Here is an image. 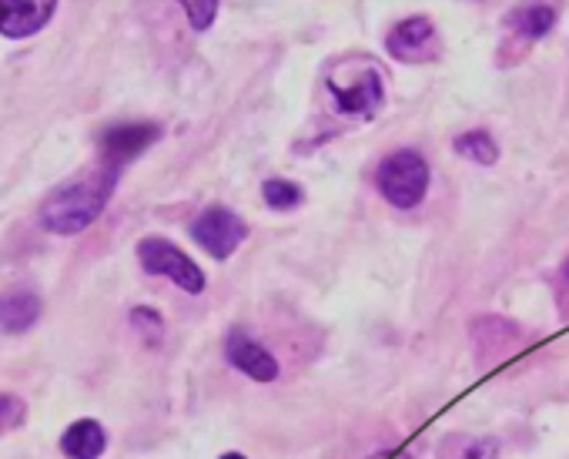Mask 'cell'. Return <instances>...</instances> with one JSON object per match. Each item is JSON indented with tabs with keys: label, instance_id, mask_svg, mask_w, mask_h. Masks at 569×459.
Returning <instances> with one entry per match:
<instances>
[{
	"label": "cell",
	"instance_id": "6da1fadb",
	"mask_svg": "<svg viewBox=\"0 0 569 459\" xmlns=\"http://www.w3.org/2000/svg\"><path fill=\"white\" fill-rule=\"evenodd\" d=\"M121 171L114 168H91L88 175L67 181L54 188L41 205V225L54 235H77L88 225L98 222V215L108 208L114 188H118Z\"/></svg>",
	"mask_w": 569,
	"mask_h": 459
},
{
	"label": "cell",
	"instance_id": "7a4b0ae2",
	"mask_svg": "<svg viewBox=\"0 0 569 459\" xmlns=\"http://www.w3.org/2000/svg\"><path fill=\"white\" fill-rule=\"evenodd\" d=\"M379 191L382 198L395 208H416L429 191V165L419 151H392L379 165Z\"/></svg>",
	"mask_w": 569,
	"mask_h": 459
},
{
	"label": "cell",
	"instance_id": "3957f363",
	"mask_svg": "<svg viewBox=\"0 0 569 459\" xmlns=\"http://www.w3.org/2000/svg\"><path fill=\"white\" fill-rule=\"evenodd\" d=\"M138 262L148 275H161V279H171L178 289L185 292H201L205 289V275L191 258L181 252L178 245H171L168 238H141L138 242Z\"/></svg>",
	"mask_w": 569,
	"mask_h": 459
},
{
	"label": "cell",
	"instance_id": "277c9868",
	"mask_svg": "<svg viewBox=\"0 0 569 459\" xmlns=\"http://www.w3.org/2000/svg\"><path fill=\"white\" fill-rule=\"evenodd\" d=\"M329 94L335 98V108H339L345 118H359L369 121L375 118V111L382 108V74L362 64L359 71L352 74V81H335L329 78Z\"/></svg>",
	"mask_w": 569,
	"mask_h": 459
},
{
	"label": "cell",
	"instance_id": "5b68a950",
	"mask_svg": "<svg viewBox=\"0 0 569 459\" xmlns=\"http://www.w3.org/2000/svg\"><path fill=\"white\" fill-rule=\"evenodd\" d=\"M191 238H195L208 255L228 258L248 238V225L241 222L235 212L215 205V208H208V212H201L195 218V225H191Z\"/></svg>",
	"mask_w": 569,
	"mask_h": 459
},
{
	"label": "cell",
	"instance_id": "8992f818",
	"mask_svg": "<svg viewBox=\"0 0 569 459\" xmlns=\"http://www.w3.org/2000/svg\"><path fill=\"white\" fill-rule=\"evenodd\" d=\"M161 138V128L151 121L138 124H114L101 135V165L121 171L128 161H134L141 151H148Z\"/></svg>",
	"mask_w": 569,
	"mask_h": 459
},
{
	"label": "cell",
	"instance_id": "52a82bcc",
	"mask_svg": "<svg viewBox=\"0 0 569 459\" xmlns=\"http://www.w3.org/2000/svg\"><path fill=\"white\" fill-rule=\"evenodd\" d=\"M54 11V0H0V34L31 37L51 21Z\"/></svg>",
	"mask_w": 569,
	"mask_h": 459
},
{
	"label": "cell",
	"instance_id": "ba28073f",
	"mask_svg": "<svg viewBox=\"0 0 569 459\" xmlns=\"http://www.w3.org/2000/svg\"><path fill=\"white\" fill-rule=\"evenodd\" d=\"M228 362L235 366L238 372H245L248 379L255 382H272L278 376V362L275 356L268 352L265 346H258L255 339H248L245 332H231L228 336Z\"/></svg>",
	"mask_w": 569,
	"mask_h": 459
},
{
	"label": "cell",
	"instance_id": "9c48e42d",
	"mask_svg": "<svg viewBox=\"0 0 569 459\" xmlns=\"http://www.w3.org/2000/svg\"><path fill=\"white\" fill-rule=\"evenodd\" d=\"M432 41H436L432 21H426V17H409V21H402L389 34L385 47H389V54L399 57V61H426Z\"/></svg>",
	"mask_w": 569,
	"mask_h": 459
},
{
	"label": "cell",
	"instance_id": "30bf717a",
	"mask_svg": "<svg viewBox=\"0 0 569 459\" xmlns=\"http://www.w3.org/2000/svg\"><path fill=\"white\" fill-rule=\"evenodd\" d=\"M104 446H108V436H104V426L94 423V419H77L61 436V453L67 459H98Z\"/></svg>",
	"mask_w": 569,
	"mask_h": 459
},
{
	"label": "cell",
	"instance_id": "8fae6325",
	"mask_svg": "<svg viewBox=\"0 0 569 459\" xmlns=\"http://www.w3.org/2000/svg\"><path fill=\"white\" fill-rule=\"evenodd\" d=\"M44 302L34 292H11L0 295V329L4 332H27L41 319Z\"/></svg>",
	"mask_w": 569,
	"mask_h": 459
},
{
	"label": "cell",
	"instance_id": "7c38bea8",
	"mask_svg": "<svg viewBox=\"0 0 569 459\" xmlns=\"http://www.w3.org/2000/svg\"><path fill=\"white\" fill-rule=\"evenodd\" d=\"M509 24L519 27L529 41H539V37H546L549 31H553L556 11L549 4H533V7H523V11L509 14Z\"/></svg>",
	"mask_w": 569,
	"mask_h": 459
},
{
	"label": "cell",
	"instance_id": "4fadbf2b",
	"mask_svg": "<svg viewBox=\"0 0 569 459\" xmlns=\"http://www.w3.org/2000/svg\"><path fill=\"white\" fill-rule=\"evenodd\" d=\"M456 155L476 161V165H496L499 148H496V141L486 135V131H469V135L456 138Z\"/></svg>",
	"mask_w": 569,
	"mask_h": 459
},
{
	"label": "cell",
	"instance_id": "5bb4252c",
	"mask_svg": "<svg viewBox=\"0 0 569 459\" xmlns=\"http://www.w3.org/2000/svg\"><path fill=\"white\" fill-rule=\"evenodd\" d=\"M262 195H265V205L275 208V212H288V208H298L302 205V188L292 185V181L285 178H272L262 185Z\"/></svg>",
	"mask_w": 569,
	"mask_h": 459
},
{
	"label": "cell",
	"instance_id": "9a60e30c",
	"mask_svg": "<svg viewBox=\"0 0 569 459\" xmlns=\"http://www.w3.org/2000/svg\"><path fill=\"white\" fill-rule=\"evenodd\" d=\"M185 14H188V21H191L195 31H208L211 21L218 17V4H215V0H188Z\"/></svg>",
	"mask_w": 569,
	"mask_h": 459
},
{
	"label": "cell",
	"instance_id": "2e32d148",
	"mask_svg": "<svg viewBox=\"0 0 569 459\" xmlns=\"http://www.w3.org/2000/svg\"><path fill=\"white\" fill-rule=\"evenodd\" d=\"M131 325H134V329H138L148 342H158V339H161V329H165V325H161V315L151 312V309H134V312H131Z\"/></svg>",
	"mask_w": 569,
	"mask_h": 459
},
{
	"label": "cell",
	"instance_id": "e0dca14e",
	"mask_svg": "<svg viewBox=\"0 0 569 459\" xmlns=\"http://www.w3.org/2000/svg\"><path fill=\"white\" fill-rule=\"evenodd\" d=\"M496 453H499V446L493 443V439H479V443L469 446V453L462 459H496Z\"/></svg>",
	"mask_w": 569,
	"mask_h": 459
},
{
	"label": "cell",
	"instance_id": "ac0fdd59",
	"mask_svg": "<svg viewBox=\"0 0 569 459\" xmlns=\"http://www.w3.org/2000/svg\"><path fill=\"white\" fill-rule=\"evenodd\" d=\"M218 459H245L241 453H225V456H218Z\"/></svg>",
	"mask_w": 569,
	"mask_h": 459
},
{
	"label": "cell",
	"instance_id": "d6986e66",
	"mask_svg": "<svg viewBox=\"0 0 569 459\" xmlns=\"http://www.w3.org/2000/svg\"><path fill=\"white\" fill-rule=\"evenodd\" d=\"M566 279H569V262H566Z\"/></svg>",
	"mask_w": 569,
	"mask_h": 459
}]
</instances>
